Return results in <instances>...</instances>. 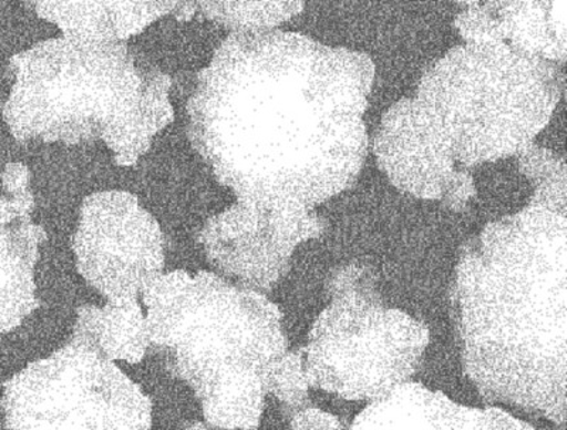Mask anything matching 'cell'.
Wrapping results in <instances>:
<instances>
[{
  "label": "cell",
  "instance_id": "obj_2",
  "mask_svg": "<svg viewBox=\"0 0 567 430\" xmlns=\"http://www.w3.org/2000/svg\"><path fill=\"white\" fill-rule=\"evenodd\" d=\"M453 307L480 392L565 423L566 216L532 204L485 226L461 255Z\"/></svg>",
  "mask_w": 567,
  "mask_h": 430
},
{
  "label": "cell",
  "instance_id": "obj_19",
  "mask_svg": "<svg viewBox=\"0 0 567 430\" xmlns=\"http://www.w3.org/2000/svg\"><path fill=\"white\" fill-rule=\"evenodd\" d=\"M525 4H536V7L544 8L561 22H566V0H481L478 7L487 9L488 12L499 18L501 14L525 7Z\"/></svg>",
  "mask_w": 567,
  "mask_h": 430
},
{
  "label": "cell",
  "instance_id": "obj_5",
  "mask_svg": "<svg viewBox=\"0 0 567 430\" xmlns=\"http://www.w3.org/2000/svg\"><path fill=\"white\" fill-rule=\"evenodd\" d=\"M561 91L558 63L508 43H464L425 72L414 101L455 164L474 166L534 144Z\"/></svg>",
  "mask_w": 567,
  "mask_h": 430
},
{
  "label": "cell",
  "instance_id": "obj_17",
  "mask_svg": "<svg viewBox=\"0 0 567 430\" xmlns=\"http://www.w3.org/2000/svg\"><path fill=\"white\" fill-rule=\"evenodd\" d=\"M308 378L306 362L300 352H284L266 376L267 393H272L288 408L298 409L307 402Z\"/></svg>",
  "mask_w": 567,
  "mask_h": 430
},
{
  "label": "cell",
  "instance_id": "obj_4",
  "mask_svg": "<svg viewBox=\"0 0 567 430\" xmlns=\"http://www.w3.org/2000/svg\"><path fill=\"white\" fill-rule=\"evenodd\" d=\"M142 298L151 347L194 389L202 412L265 401L267 372L288 351L275 303L216 273L185 270L161 275Z\"/></svg>",
  "mask_w": 567,
  "mask_h": 430
},
{
  "label": "cell",
  "instance_id": "obj_6",
  "mask_svg": "<svg viewBox=\"0 0 567 430\" xmlns=\"http://www.w3.org/2000/svg\"><path fill=\"white\" fill-rule=\"evenodd\" d=\"M332 303L308 337L311 386L353 401H377L408 382L429 346L427 327L398 308L384 307L362 270L332 278Z\"/></svg>",
  "mask_w": 567,
  "mask_h": 430
},
{
  "label": "cell",
  "instance_id": "obj_3",
  "mask_svg": "<svg viewBox=\"0 0 567 430\" xmlns=\"http://www.w3.org/2000/svg\"><path fill=\"white\" fill-rule=\"evenodd\" d=\"M14 83L4 123L19 143L104 141L120 166H133L174 121L171 79L120 40H48L9 63Z\"/></svg>",
  "mask_w": 567,
  "mask_h": 430
},
{
  "label": "cell",
  "instance_id": "obj_14",
  "mask_svg": "<svg viewBox=\"0 0 567 430\" xmlns=\"http://www.w3.org/2000/svg\"><path fill=\"white\" fill-rule=\"evenodd\" d=\"M73 341L110 361L128 364H140L151 347L148 322L138 300L80 307Z\"/></svg>",
  "mask_w": 567,
  "mask_h": 430
},
{
  "label": "cell",
  "instance_id": "obj_20",
  "mask_svg": "<svg viewBox=\"0 0 567 430\" xmlns=\"http://www.w3.org/2000/svg\"><path fill=\"white\" fill-rule=\"evenodd\" d=\"M291 428L298 430L341 429L338 418L321 409L303 408L293 413Z\"/></svg>",
  "mask_w": 567,
  "mask_h": 430
},
{
  "label": "cell",
  "instance_id": "obj_13",
  "mask_svg": "<svg viewBox=\"0 0 567 430\" xmlns=\"http://www.w3.org/2000/svg\"><path fill=\"white\" fill-rule=\"evenodd\" d=\"M181 0H29L30 7L69 37L124 40L144 32Z\"/></svg>",
  "mask_w": 567,
  "mask_h": 430
},
{
  "label": "cell",
  "instance_id": "obj_1",
  "mask_svg": "<svg viewBox=\"0 0 567 430\" xmlns=\"http://www.w3.org/2000/svg\"><path fill=\"white\" fill-rule=\"evenodd\" d=\"M374 64L301 33L233 32L197 78L187 135L237 202L313 209L357 181Z\"/></svg>",
  "mask_w": 567,
  "mask_h": 430
},
{
  "label": "cell",
  "instance_id": "obj_22",
  "mask_svg": "<svg viewBox=\"0 0 567 430\" xmlns=\"http://www.w3.org/2000/svg\"><path fill=\"white\" fill-rule=\"evenodd\" d=\"M453 2L461 4V7L465 9L478 7L481 0H453Z\"/></svg>",
  "mask_w": 567,
  "mask_h": 430
},
{
  "label": "cell",
  "instance_id": "obj_7",
  "mask_svg": "<svg viewBox=\"0 0 567 430\" xmlns=\"http://www.w3.org/2000/svg\"><path fill=\"white\" fill-rule=\"evenodd\" d=\"M4 427L17 430H144L152 402L114 361L71 340L4 383Z\"/></svg>",
  "mask_w": 567,
  "mask_h": 430
},
{
  "label": "cell",
  "instance_id": "obj_21",
  "mask_svg": "<svg viewBox=\"0 0 567 430\" xmlns=\"http://www.w3.org/2000/svg\"><path fill=\"white\" fill-rule=\"evenodd\" d=\"M2 186L9 197H18L32 194L30 191V172L27 165L12 162L4 166L2 172Z\"/></svg>",
  "mask_w": 567,
  "mask_h": 430
},
{
  "label": "cell",
  "instance_id": "obj_8",
  "mask_svg": "<svg viewBox=\"0 0 567 430\" xmlns=\"http://www.w3.org/2000/svg\"><path fill=\"white\" fill-rule=\"evenodd\" d=\"M73 252L80 275L109 301L138 300L165 266L158 222L123 191L85 197Z\"/></svg>",
  "mask_w": 567,
  "mask_h": 430
},
{
  "label": "cell",
  "instance_id": "obj_9",
  "mask_svg": "<svg viewBox=\"0 0 567 430\" xmlns=\"http://www.w3.org/2000/svg\"><path fill=\"white\" fill-rule=\"evenodd\" d=\"M322 231L312 209L270 211L236 202L210 217L197 239L217 272L260 291L276 286L290 269L293 250Z\"/></svg>",
  "mask_w": 567,
  "mask_h": 430
},
{
  "label": "cell",
  "instance_id": "obj_11",
  "mask_svg": "<svg viewBox=\"0 0 567 430\" xmlns=\"http://www.w3.org/2000/svg\"><path fill=\"white\" fill-rule=\"evenodd\" d=\"M352 429L488 430L534 429L499 408L463 407L442 392L404 382L358 414Z\"/></svg>",
  "mask_w": 567,
  "mask_h": 430
},
{
  "label": "cell",
  "instance_id": "obj_12",
  "mask_svg": "<svg viewBox=\"0 0 567 430\" xmlns=\"http://www.w3.org/2000/svg\"><path fill=\"white\" fill-rule=\"evenodd\" d=\"M44 240L32 212L0 196V334L13 331L39 306L34 269Z\"/></svg>",
  "mask_w": 567,
  "mask_h": 430
},
{
  "label": "cell",
  "instance_id": "obj_10",
  "mask_svg": "<svg viewBox=\"0 0 567 430\" xmlns=\"http://www.w3.org/2000/svg\"><path fill=\"white\" fill-rule=\"evenodd\" d=\"M378 164L389 181L422 199H442L460 172L414 99H403L384 113L373 143Z\"/></svg>",
  "mask_w": 567,
  "mask_h": 430
},
{
  "label": "cell",
  "instance_id": "obj_18",
  "mask_svg": "<svg viewBox=\"0 0 567 430\" xmlns=\"http://www.w3.org/2000/svg\"><path fill=\"white\" fill-rule=\"evenodd\" d=\"M454 24L464 43H506L498 18L483 7L465 8L455 19Z\"/></svg>",
  "mask_w": 567,
  "mask_h": 430
},
{
  "label": "cell",
  "instance_id": "obj_15",
  "mask_svg": "<svg viewBox=\"0 0 567 430\" xmlns=\"http://www.w3.org/2000/svg\"><path fill=\"white\" fill-rule=\"evenodd\" d=\"M205 18L233 32L280 29L298 17L303 0H194Z\"/></svg>",
  "mask_w": 567,
  "mask_h": 430
},
{
  "label": "cell",
  "instance_id": "obj_16",
  "mask_svg": "<svg viewBox=\"0 0 567 430\" xmlns=\"http://www.w3.org/2000/svg\"><path fill=\"white\" fill-rule=\"evenodd\" d=\"M520 171L535 184L532 204L549 207L565 215L566 165L565 160L550 150L529 145L519 154Z\"/></svg>",
  "mask_w": 567,
  "mask_h": 430
}]
</instances>
